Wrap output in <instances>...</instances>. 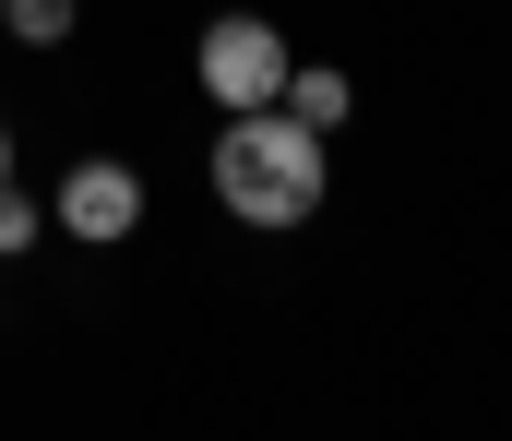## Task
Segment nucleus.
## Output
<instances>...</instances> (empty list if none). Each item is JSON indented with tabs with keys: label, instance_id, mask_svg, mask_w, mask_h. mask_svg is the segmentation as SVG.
Segmentation results:
<instances>
[{
	"label": "nucleus",
	"instance_id": "obj_1",
	"mask_svg": "<svg viewBox=\"0 0 512 441\" xmlns=\"http://www.w3.org/2000/svg\"><path fill=\"white\" fill-rule=\"evenodd\" d=\"M215 203L239 227H310L322 215V132L286 108H227L215 132Z\"/></svg>",
	"mask_w": 512,
	"mask_h": 441
},
{
	"label": "nucleus",
	"instance_id": "obj_2",
	"mask_svg": "<svg viewBox=\"0 0 512 441\" xmlns=\"http://www.w3.org/2000/svg\"><path fill=\"white\" fill-rule=\"evenodd\" d=\"M191 72H203L215 108H274V96H286V36H274L262 12H215L203 48H191Z\"/></svg>",
	"mask_w": 512,
	"mask_h": 441
},
{
	"label": "nucleus",
	"instance_id": "obj_3",
	"mask_svg": "<svg viewBox=\"0 0 512 441\" xmlns=\"http://www.w3.org/2000/svg\"><path fill=\"white\" fill-rule=\"evenodd\" d=\"M143 227V179H131L120 155H84L72 179H60V239H84V251H108Z\"/></svg>",
	"mask_w": 512,
	"mask_h": 441
},
{
	"label": "nucleus",
	"instance_id": "obj_4",
	"mask_svg": "<svg viewBox=\"0 0 512 441\" xmlns=\"http://www.w3.org/2000/svg\"><path fill=\"white\" fill-rule=\"evenodd\" d=\"M286 120H310V132H334L346 120V72H322V60H286V96H274Z\"/></svg>",
	"mask_w": 512,
	"mask_h": 441
},
{
	"label": "nucleus",
	"instance_id": "obj_5",
	"mask_svg": "<svg viewBox=\"0 0 512 441\" xmlns=\"http://www.w3.org/2000/svg\"><path fill=\"white\" fill-rule=\"evenodd\" d=\"M0 24H12L24 48H60V36H72V0H0Z\"/></svg>",
	"mask_w": 512,
	"mask_h": 441
},
{
	"label": "nucleus",
	"instance_id": "obj_6",
	"mask_svg": "<svg viewBox=\"0 0 512 441\" xmlns=\"http://www.w3.org/2000/svg\"><path fill=\"white\" fill-rule=\"evenodd\" d=\"M0 251H36V191L0 179Z\"/></svg>",
	"mask_w": 512,
	"mask_h": 441
},
{
	"label": "nucleus",
	"instance_id": "obj_7",
	"mask_svg": "<svg viewBox=\"0 0 512 441\" xmlns=\"http://www.w3.org/2000/svg\"><path fill=\"white\" fill-rule=\"evenodd\" d=\"M0 179H12V132H0Z\"/></svg>",
	"mask_w": 512,
	"mask_h": 441
}]
</instances>
